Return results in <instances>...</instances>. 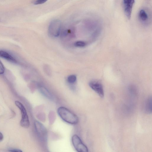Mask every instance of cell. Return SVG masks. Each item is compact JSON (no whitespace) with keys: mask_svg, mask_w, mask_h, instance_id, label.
Here are the masks:
<instances>
[{"mask_svg":"<svg viewBox=\"0 0 152 152\" xmlns=\"http://www.w3.org/2000/svg\"><path fill=\"white\" fill-rule=\"evenodd\" d=\"M15 104L19 109L22 115L20 121L21 126L25 128L29 127L30 126V122L25 108L22 104L19 101H16Z\"/></svg>","mask_w":152,"mask_h":152,"instance_id":"2","label":"cell"},{"mask_svg":"<svg viewBox=\"0 0 152 152\" xmlns=\"http://www.w3.org/2000/svg\"><path fill=\"white\" fill-rule=\"evenodd\" d=\"M61 28V23L58 19L54 20L50 23L48 27V32L51 36L56 37L60 34Z\"/></svg>","mask_w":152,"mask_h":152,"instance_id":"3","label":"cell"},{"mask_svg":"<svg viewBox=\"0 0 152 152\" xmlns=\"http://www.w3.org/2000/svg\"><path fill=\"white\" fill-rule=\"evenodd\" d=\"M76 79V77L75 75H71L68 77L67 81L69 83H73L75 82Z\"/></svg>","mask_w":152,"mask_h":152,"instance_id":"12","label":"cell"},{"mask_svg":"<svg viewBox=\"0 0 152 152\" xmlns=\"http://www.w3.org/2000/svg\"><path fill=\"white\" fill-rule=\"evenodd\" d=\"M48 0H36L34 2V4L35 5H38L43 4Z\"/></svg>","mask_w":152,"mask_h":152,"instance_id":"14","label":"cell"},{"mask_svg":"<svg viewBox=\"0 0 152 152\" xmlns=\"http://www.w3.org/2000/svg\"><path fill=\"white\" fill-rule=\"evenodd\" d=\"M34 124L36 132L40 138L42 140H46L47 131L45 127L37 121H35Z\"/></svg>","mask_w":152,"mask_h":152,"instance_id":"6","label":"cell"},{"mask_svg":"<svg viewBox=\"0 0 152 152\" xmlns=\"http://www.w3.org/2000/svg\"><path fill=\"white\" fill-rule=\"evenodd\" d=\"M4 71V68L2 63L0 61V75L3 74Z\"/></svg>","mask_w":152,"mask_h":152,"instance_id":"15","label":"cell"},{"mask_svg":"<svg viewBox=\"0 0 152 152\" xmlns=\"http://www.w3.org/2000/svg\"><path fill=\"white\" fill-rule=\"evenodd\" d=\"M3 136L2 133L0 132V142L3 139Z\"/></svg>","mask_w":152,"mask_h":152,"instance_id":"17","label":"cell"},{"mask_svg":"<svg viewBox=\"0 0 152 152\" xmlns=\"http://www.w3.org/2000/svg\"><path fill=\"white\" fill-rule=\"evenodd\" d=\"M72 141L75 149L78 152H87V147L83 143L80 137L77 134H74L72 137Z\"/></svg>","mask_w":152,"mask_h":152,"instance_id":"4","label":"cell"},{"mask_svg":"<svg viewBox=\"0 0 152 152\" xmlns=\"http://www.w3.org/2000/svg\"><path fill=\"white\" fill-rule=\"evenodd\" d=\"M0 57L7 60L13 63H16V59L7 52L3 51H0Z\"/></svg>","mask_w":152,"mask_h":152,"instance_id":"9","label":"cell"},{"mask_svg":"<svg viewBox=\"0 0 152 152\" xmlns=\"http://www.w3.org/2000/svg\"><path fill=\"white\" fill-rule=\"evenodd\" d=\"M9 151L12 152H21L22 151L19 149H11L9 150Z\"/></svg>","mask_w":152,"mask_h":152,"instance_id":"16","label":"cell"},{"mask_svg":"<svg viewBox=\"0 0 152 152\" xmlns=\"http://www.w3.org/2000/svg\"><path fill=\"white\" fill-rule=\"evenodd\" d=\"M86 43L85 42L82 41H77L75 42L74 45L76 47H83L85 46Z\"/></svg>","mask_w":152,"mask_h":152,"instance_id":"13","label":"cell"},{"mask_svg":"<svg viewBox=\"0 0 152 152\" xmlns=\"http://www.w3.org/2000/svg\"><path fill=\"white\" fill-rule=\"evenodd\" d=\"M138 18L142 23L144 25H148L150 20V16L148 11L144 9L140 10L138 14Z\"/></svg>","mask_w":152,"mask_h":152,"instance_id":"7","label":"cell"},{"mask_svg":"<svg viewBox=\"0 0 152 152\" xmlns=\"http://www.w3.org/2000/svg\"><path fill=\"white\" fill-rule=\"evenodd\" d=\"M146 112L148 113L152 112V99L151 97H149L147 100L145 106Z\"/></svg>","mask_w":152,"mask_h":152,"instance_id":"10","label":"cell"},{"mask_svg":"<svg viewBox=\"0 0 152 152\" xmlns=\"http://www.w3.org/2000/svg\"><path fill=\"white\" fill-rule=\"evenodd\" d=\"M90 87L95 91L101 98L104 96V91L101 83L99 81L94 80L91 81L89 83Z\"/></svg>","mask_w":152,"mask_h":152,"instance_id":"5","label":"cell"},{"mask_svg":"<svg viewBox=\"0 0 152 152\" xmlns=\"http://www.w3.org/2000/svg\"><path fill=\"white\" fill-rule=\"evenodd\" d=\"M40 91L41 93L45 96L48 98H51L52 96L47 89L43 87L40 88Z\"/></svg>","mask_w":152,"mask_h":152,"instance_id":"11","label":"cell"},{"mask_svg":"<svg viewBox=\"0 0 152 152\" xmlns=\"http://www.w3.org/2000/svg\"><path fill=\"white\" fill-rule=\"evenodd\" d=\"M134 1L135 0H123L124 13L129 19H130L131 17L133 6Z\"/></svg>","mask_w":152,"mask_h":152,"instance_id":"8","label":"cell"},{"mask_svg":"<svg viewBox=\"0 0 152 152\" xmlns=\"http://www.w3.org/2000/svg\"><path fill=\"white\" fill-rule=\"evenodd\" d=\"M57 112L61 119L68 123L75 124H77L78 122V118L77 116L65 107H59L57 109Z\"/></svg>","mask_w":152,"mask_h":152,"instance_id":"1","label":"cell"}]
</instances>
